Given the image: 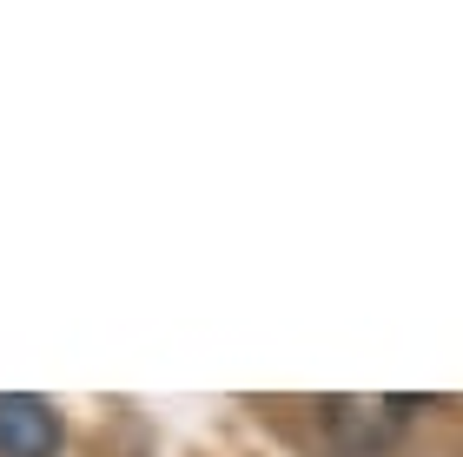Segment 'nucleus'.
<instances>
[{
  "label": "nucleus",
  "instance_id": "obj_1",
  "mask_svg": "<svg viewBox=\"0 0 463 457\" xmlns=\"http://www.w3.org/2000/svg\"><path fill=\"white\" fill-rule=\"evenodd\" d=\"M417 405L424 398H325L318 405V444L331 457H377L404 438Z\"/></svg>",
  "mask_w": 463,
  "mask_h": 457
},
{
  "label": "nucleus",
  "instance_id": "obj_2",
  "mask_svg": "<svg viewBox=\"0 0 463 457\" xmlns=\"http://www.w3.org/2000/svg\"><path fill=\"white\" fill-rule=\"evenodd\" d=\"M67 424L33 391H0V457H60Z\"/></svg>",
  "mask_w": 463,
  "mask_h": 457
}]
</instances>
